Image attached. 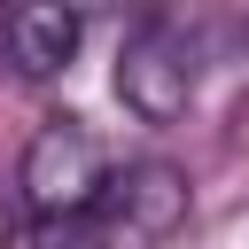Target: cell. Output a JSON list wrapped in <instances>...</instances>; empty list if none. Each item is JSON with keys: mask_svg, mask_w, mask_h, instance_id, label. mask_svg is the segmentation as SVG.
<instances>
[{"mask_svg": "<svg viewBox=\"0 0 249 249\" xmlns=\"http://www.w3.org/2000/svg\"><path fill=\"white\" fill-rule=\"evenodd\" d=\"M16 187H23V210H31L39 226H70V218H86L93 195L109 187V156H101V140H93L78 117H47V124L31 132V148H23Z\"/></svg>", "mask_w": 249, "mask_h": 249, "instance_id": "cell-3", "label": "cell"}, {"mask_svg": "<svg viewBox=\"0 0 249 249\" xmlns=\"http://www.w3.org/2000/svg\"><path fill=\"white\" fill-rule=\"evenodd\" d=\"M187 226V171L179 163H124L93 195L86 218L47 226V249H163Z\"/></svg>", "mask_w": 249, "mask_h": 249, "instance_id": "cell-1", "label": "cell"}, {"mask_svg": "<svg viewBox=\"0 0 249 249\" xmlns=\"http://www.w3.org/2000/svg\"><path fill=\"white\" fill-rule=\"evenodd\" d=\"M195 78H202V39L179 16H148V23L124 31V47H117V101L132 117H148V124L187 117Z\"/></svg>", "mask_w": 249, "mask_h": 249, "instance_id": "cell-2", "label": "cell"}, {"mask_svg": "<svg viewBox=\"0 0 249 249\" xmlns=\"http://www.w3.org/2000/svg\"><path fill=\"white\" fill-rule=\"evenodd\" d=\"M8 241H16V210L0 202V249H8Z\"/></svg>", "mask_w": 249, "mask_h": 249, "instance_id": "cell-5", "label": "cell"}, {"mask_svg": "<svg viewBox=\"0 0 249 249\" xmlns=\"http://www.w3.org/2000/svg\"><path fill=\"white\" fill-rule=\"evenodd\" d=\"M0 54H8L16 78H54L78 54V8H47V0L8 8L0 16Z\"/></svg>", "mask_w": 249, "mask_h": 249, "instance_id": "cell-4", "label": "cell"}]
</instances>
